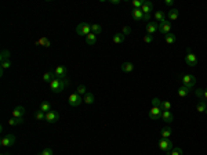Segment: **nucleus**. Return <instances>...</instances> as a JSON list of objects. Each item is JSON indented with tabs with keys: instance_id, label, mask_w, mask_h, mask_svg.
<instances>
[{
	"instance_id": "nucleus-1",
	"label": "nucleus",
	"mask_w": 207,
	"mask_h": 155,
	"mask_svg": "<svg viewBox=\"0 0 207 155\" xmlns=\"http://www.w3.org/2000/svg\"><path fill=\"white\" fill-rule=\"evenodd\" d=\"M69 85V80H68L66 78H55L53 82L50 83V86H51V90L54 91V93H61L66 89V86Z\"/></svg>"
},
{
	"instance_id": "nucleus-2",
	"label": "nucleus",
	"mask_w": 207,
	"mask_h": 155,
	"mask_svg": "<svg viewBox=\"0 0 207 155\" xmlns=\"http://www.w3.org/2000/svg\"><path fill=\"white\" fill-rule=\"evenodd\" d=\"M182 83H184V86L186 87L189 91L193 90L195 86H196V76H195V75H192V73L184 75V76H182Z\"/></svg>"
},
{
	"instance_id": "nucleus-3",
	"label": "nucleus",
	"mask_w": 207,
	"mask_h": 155,
	"mask_svg": "<svg viewBox=\"0 0 207 155\" xmlns=\"http://www.w3.org/2000/svg\"><path fill=\"white\" fill-rule=\"evenodd\" d=\"M76 33L79 36H87L89 33H91V24L89 22H81L76 27Z\"/></svg>"
},
{
	"instance_id": "nucleus-4",
	"label": "nucleus",
	"mask_w": 207,
	"mask_h": 155,
	"mask_svg": "<svg viewBox=\"0 0 207 155\" xmlns=\"http://www.w3.org/2000/svg\"><path fill=\"white\" fill-rule=\"evenodd\" d=\"M159 148L167 154H170L171 150L174 148V143L171 141L170 138H160V141H159Z\"/></svg>"
},
{
	"instance_id": "nucleus-5",
	"label": "nucleus",
	"mask_w": 207,
	"mask_h": 155,
	"mask_svg": "<svg viewBox=\"0 0 207 155\" xmlns=\"http://www.w3.org/2000/svg\"><path fill=\"white\" fill-rule=\"evenodd\" d=\"M68 103H69L71 107H79L83 103V97L80 94H77V93H72L71 96L68 97Z\"/></svg>"
},
{
	"instance_id": "nucleus-6",
	"label": "nucleus",
	"mask_w": 207,
	"mask_h": 155,
	"mask_svg": "<svg viewBox=\"0 0 207 155\" xmlns=\"http://www.w3.org/2000/svg\"><path fill=\"white\" fill-rule=\"evenodd\" d=\"M15 136L14 134H6L4 137H1V140H0V144L3 147H11L15 144Z\"/></svg>"
},
{
	"instance_id": "nucleus-7",
	"label": "nucleus",
	"mask_w": 207,
	"mask_h": 155,
	"mask_svg": "<svg viewBox=\"0 0 207 155\" xmlns=\"http://www.w3.org/2000/svg\"><path fill=\"white\" fill-rule=\"evenodd\" d=\"M148 115H149V118L153 119V121L162 119V110H160V107H152Z\"/></svg>"
},
{
	"instance_id": "nucleus-8",
	"label": "nucleus",
	"mask_w": 207,
	"mask_h": 155,
	"mask_svg": "<svg viewBox=\"0 0 207 155\" xmlns=\"http://www.w3.org/2000/svg\"><path fill=\"white\" fill-rule=\"evenodd\" d=\"M46 121L49 123H55L59 121V114L57 112V111H50V112H47L46 114Z\"/></svg>"
},
{
	"instance_id": "nucleus-9",
	"label": "nucleus",
	"mask_w": 207,
	"mask_h": 155,
	"mask_svg": "<svg viewBox=\"0 0 207 155\" xmlns=\"http://www.w3.org/2000/svg\"><path fill=\"white\" fill-rule=\"evenodd\" d=\"M171 31V22L170 21H163V22L159 24V32L163 33V35H167L170 33Z\"/></svg>"
},
{
	"instance_id": "nucleus-10",
	"label": "nucleus",
	"mask_w": 207,
	"mask_h": 155,
	"mask_svg": "<svg viewBox=\"0 0 207 155\" xmlns=\"http://www.w3.org/2000/svg\"><path fill=\"white\" fill-rule=\"evenodd\" d=\"M144 15L145 14L142 13V10L141 9H133V11H131V17H133V19L137 21V22L144 21Z\"/></svg>"
},
{
	"instance_id": "nucleus-11",
	"label": "nucleus",
	"mask_w": 207,
	"mask_h": 155,
	"mask_svg": "<svg viewBox=\"0 0 207 155\" xmlns=\"http://www.w3.org/2000/svg\"><path fill=\"white\" fill-rule=\"evenodd\" d=\"M185 62H186L189 67H196V64H198V57H196L193 53H188V55L185 57Z\"/></svg>"
},
{
	"instance_id": "nucleus-12",
	"label": "nucleus",
	"mask_w": 207,
	"mask_h": 155,
	"mask_svg": "<svg viewBox=\"0 0 207 155\" xmlns=\"http://www.w3.org/2000/svg\"><path fill=\"white\" fill-rule=\"evenodd\" d=\"M54 72H55V78H65L66 76V72H68V69L66 67H64V65H58L57 68L54 69Z\"/></svg>"
},
{
	"instance_id": "nucleus-13",
	"label": "nucleus",
	"mask_w": 207,
	"mask_h": 155,
	"mask_svg": "<svg viewBox=\"0 0 207 155\" xmlns=\"http://www.w3.org/2000/svg\"><path fill=\"white\" fill-rule=\"evenodd\" d=\"M156 31H159V22H156V21L148 22V25H146V33H148V35H152V33H155Z\"/></svg>"
},
{
	"instance_id": "nucleus-14",
	"label": "nucleus",
	"mask_w": 207,
	"mask_h": 155,
	"mask_svg": "<svg viewBox=\"0 0 207 155\" xmlns=\"http://www.w3.org/2000/svg\"><path fill=\"white\" fill-rule=\"evenodd\" d=\"M25 108H24L22 105H19V107H15L13 110V118H22L24 115H25Z\"/></svg>"
},
{
	"instance_id": "nucleus-15",
	"label": "nucleus",
	"mask_w": 207,
	"mask_h": 155,
	"mask_svg": "<svg viewBox=\"0 0 207 155\" xmlns=\"http://www.w3.org/2000/svg\"><path fill=\"white\" fill-rule=\"evenodd\" d=\"M141 10H142V13L144 14H151L153 10V3L152 1H148V0H145L144 4H142V7H141Z\"/></svg>"
},
{
	"instance_id": "nucleus-16",
	"label": "nucleus",
	"mask_w": 207,
	"mask_h": 155,
	"mask_svg": "<svg viewBox=\"0 0 207 155\" xmlns=\"http://www.w3.org/2000/svg\"><path fill=\"white\" fill-rule=\"evenodd\" d=\"M162 119H163V122L171 123L174 121V115L171 114V111H162Z\"/></svg>"
},
{
	"instance_id": "nucleus-17",
	"label": "nucleus",
	"mask_w": 207,
	"mask_h": 155,
	"mask_svg": "<svg viewBox=\"0 0 207 155\" xmlns=\"http://www.w3.org/2000/svg\"><path fill=\"white\" fill-rule=\"evenodd\" d=\"M196 110L202 114H207V103L204 100H199L198 105H196Z\"/></svg>"
},
{
	"instance_id": "nucleus-18",
	"label": "nucleus",
	"mask_w": 207,
	"mask_h": 155,
	"mask_svg": "<svg viewBox=\"0 0 207 155\" xmlns=\"http://www.w3.org/2000/svg\"><path fill=\"white\" fill-rule=\"evenodd\" d=\"M178 15H180V11H178V9H171L168 13H167V17H168V19L170 21H176L177 18H178Z\"/></svg>"
},
{
	"instance_id": "nucleus-19",
	"label": "nucleus",
	"mask_w": 207,
	"mask_h": 155,
	"mask_svg": "<svg viewBox=\"0 0 207 155\" xmlns=\"http://www.w3.org/2000/svg\"><path fill=\"white\" fill-rule=\"evenodd\" d=\"M54 79H55V72H54V71H49V72H46L44 75H43V80H44V82L51 83Z\"/></svg>"
},
{
	"instance_id": "nucleus-20",
	"label": "nucleus",
	"mask_w": 207,
	"mask_h": 155,
	"mask_svg": "<svg viewBox=\"0 0 207 155\" xmlns=\"http://www.w3.org/2000/svg\"><path fill=\"white\" fill-rule=\"evenodd\" d=\"M95 101V97H94V94L93 93H86L84 96H83V103H86V104H93Z\"/></svg>"
},
{
	"instance_id": "nucleus-21",
	"label": "nucleus",
	"mask_w": 207,
	"mask_h": 155,
	"mask_svg": "<svg viewBox=\"0 0 207 155\" xmlns=\"http://www.w3.org/2000/svg\"><path fill=\"white\" fill-rule=\"evenodd\" d=\"M160 134H162V138H170V136L173 134V130H171L170 126H166L160 130Z\"/></svg>"
},
{
	"instance_id": "nucleus-22",
	"label": "nucleus",
	"mask_w": 207,
	"mask_h": 155,
	"mask_svg": "<svg viewBox=\"0 0 207 155\" xmlns=\"http://www.w3.org/2000/svg\"><path fill=\"white\" fill-rule=\"evenodd\" d=\"M86 42H87V44L94 46L95 43H97V35H94V33H89V35L86 36Z\"/></svg>"
},
{
	"instance_id": "nucleus-23",
	"label": "nucleus",
	"mask_w": 207,
	"mask_h": 155,
	"mask_svg": "<svg viewBox=\"0 0 207 155\" xmlns=\"http://www.w3.org/2000/svg\"><path fill=\"white\" fill-rule=\"evenodd\" d=\"M164 40H166L167 44H174V42L177 40V37L174 33H167V35H164Z\"/></svg>"
},
{
	"instance_id": "nucleus-24",
	"label": "nucleus",
	"mask_w": 207,
	"mask_h": 155,
	"mask_svg": "<svg viewBox=\"0 0 207 155\" xmlns=\"http://www.w3.org/2000/svg\"><path fill=\"white\" fill-rule=\"evenodd\" d=\"M123 42H124V35H123L122 32L115 33V36H113V43H115V44H120Z\"/></svg>"
},
{
	"instance_id": "nucleus-25",
	"label": "nucleus",
	"mask_w": 207,
	"mask_h": 155,
	"mask_svg": "<svg viewBox=\"0 0 207 155\" xmlns=\"http://www.w3.org/2000/svg\"><path fill=\"white\" fill-rule=\"evenodd\" d=\"M122 71L123 72H133V71H134V65L131 64V62H123Z\"/></svg>"
},
{
	"instance_id": "nucleus-26",
	"label": "nucleus",
	"mask_w": 207,
	"mask_h": 155,
	"mask_svg": "<svg viewBox=\"0 0 207 155\" xmlns=\"http://www.w3.org/2000/svg\"><path fill=\"white\" fill-rule=\"evenodd\" d=\"M101 32H102V27H101L99 24H91V33L99 35Z\"/></svg>"
},
{
	"instance_id": "nucleus-27",
	"label": "nucleus",
	"mask_w": 207,
	"mask_h": 155,
	"mask_svg": "<svg viewBox=\"0 0 207 155\" xmlns=\"http://www.w3.org/2000/svg\"><path fill=\"white\" fill-rule=\"evenodd\" d=\"M24 119L22 118H11L9 119V125L10 126H18V125H22Z\"/></svg>"
},
{
	"instance_id": "nucleus-28",
	"label": "nucleus",
	"mask_w": 207,
	"mask_h": 155,
	"mask_svg": "<svg viewBox=\"0 0 207 155\" xmlns=\"http://www.w3.org/2000/svg\"><path fill=\"white\" fill-rule=\"evenodd\" d=\"M155 19H156V22H163V21H166V15L163 11H156L155 13Z\"/></svg>"
},
{
	"instance_id": "nucleus-29",
	"label": "nucleus",
	"mask_w": 207,
	"mask_h": 155,
	"mask_svg": "<svg viewBox=\"0 0 207 155\" xmlns=\"http://www.w3.org/2000/svg\"><path fill=\"white\" fill-rule=\"evenodd\" d=\"M35 44H37V46H43V47H50V40L49 39H46V37H41V39H39V40H36L35 42Z\"/></svg>"
},
{
	"instance_id": "nucleus-30",
	"label": "nucleus",
	"mask_w": 207,
	"mask_h": 155,
	"mask_svg": "<svg viewBox=\"0 0 207 155\" xmlns=\"http://www.w3.org/2000/svg\"><path fill=\"white\" fill-rule=\"evenodd\" d=\"M39 110L47 114V112H50V111H53V108H51V105H50L47 101H43V103L40 104V108H39Z\"/></svg>"
},
{
	"instance_id": "nucleus-31",
	"label": "nucleus",
	"mask_w": 207,
	"mask_h": 155,
	"mask_svg": "<svg viewBox=\"0 0 207 155\" xmlns=\"http://www.w3.org/2000/svg\"><path fill=\"white\" fill-rule=\"evenodd\" d=\"M6 61H10V51L9 50H3L1 54H0V62H6Z\"/></svg>"
},
{
	"instance_id": "nucleus-32",
	"label": "nucleus",
	"mask_w": 207,
	"mask_h": 155,
	"mask_svg": "<svg viewBox=\"0 0 207 155\" xmlns=\"http://www.w3.org/2000/svg\"><path fill=\"white\" fill-rule=\"evenodd\" d=\"M76 93L77 94H80V96H84L86 93H87V87L84 86V85H79L76 89Z\"/></svg>"
},
{
	"instance_id": "nucleus-33",
	"label": "nucleus",
	"mask_w": 207,
	"mask_h": 155,
	"mask_svg": "<svg viewBox=\"0 0 207 155\" xmlns=\"http://www.w3.org/2000/svg\"><path fill=\"white\" fill-rule=\"evenodd\" d=\"M160 110H162V111H170L171 110V103H170V101H162Z\"/></svg>"
},
{
	"instance_id": "nucleus-34",
	"label": "nucleus",
	"mask_w": 207,
	"mask_h": 155,
	"mask_svg": "<svg viewBox=\"0 0 207 155\" xmlns=\"http://www.w3.org/2000/svg\"><path fill=\"white\" fill-rule=\"evenodd\" d=\"M188 93H189V90L185 86H181L180 89H178V96L180 97H186L188 96Z\"/></svg>"
},
{
	"instance_id": "nucleus-35",
	"label": "nucleus",
	"mask_w": 207,
	"mask_h": 155,
	"mask_svg": "<svg viewBox=\"0 0 207 155\" xmlns=\"http://www.w3.org/2000/svg\"><path fill=\"white\" fill-rule=\"evenodd\" d=\"M35 116H36L37 121H46V112H43V111H36V114H35Z\"/></svg>"
},
{
	"instance_id": "nucleus-36",
	"label": "nucleus",
	"mask_w": 207,
	"mask_h": 155,
	"mask_svg": "<svg viewBox=\"0 0 207 155\" xmlns=\"http://www.w3.org/2000/svg\"><path fill=\"white\" fill-rule=\"evenodd\" d=\"M144 1H145V0H133V1H131V4H133L134 9H141L142 4H144Z\"/></svg>"
},
{
	"instance_id": "nucleus-37",
	"label": "nucleus",
	"mask_w": 207,
	"mask_h": 155,
	"mask_svg": "<svg viewBox=\"0 0 207 155\" xmlns=\"http://www.w3.org/2000/svg\"><path fill=\"white\" fill-rule=\"evenodd\" d=\"M170 155H184V151L181 150V148H178V147H174V148L171 150Z\"/></svg>"
},
{
	"instance_id": "nucleus-38",
	"label": "nucleus",
	"mask_w": 207,
	"mask_h": 155,
	"mask_svg": "<svg viewBox=\"0 0 207 155\" xmlns=\"http://www.w3.org/2000/svg\"><path fill=\"white\" fill-rule=\"evenodd\" d=\"M144 42H145V43H152V42H153V35H148V33H145Z\"/></svg>"
},
{
	"instance_id": "nucleus-39",
	"label": "nucleus",
	"mask_w": 207,
	"mask_h": 155,
	"mask_svg": "<svg viewBox=\"0 0 207 155\" xmlns=\"http://www.w3.org/2000/svg\"><path fill=\"white\" fill-rule=\"evenodd\" d=\"M160 105H162V101L159 100L158 97H155L152 100V107H160Z\"/></svg>"
},
{
	"instance_id": "nucleus-40",
	"label": "nucleus",
	"mask_w": 207,
	"mask_h": 155,
	"mask_svg": "<svg viewBox=\"0 0 207 155\" xmlns=\"http://www.w3.org/2000/svg\"><path fill=\"white\" fill-rule=\"evenodd\" d=\"M122 33L124 35V36H126V35H130V33H131V28L130 27H123Z\"/></svg>"
},
{
	"instance_id": "nucleus-41",
	"label": "nucleus",
	"mask_w": 207,
	"mask_h": 155,
	"mask_svg": "<svg viewBox=\"0 0 207 155\" xmlns=\"http://www.w3.org/2000/svg\"><path fill=\"white\" fill-rule=\"evenodd\" d=\"M41 155H54V152L51 148H46V150L41 151Z\"/></svg>"
},
{
	"instance_id": "nucleus-42",
	"label": "nucleus",
	"mask_w": 207,
	"mask_h": 155,
	"mask_svg": "<svg viewBox=\"0 0 207 155\" xmlns=\"http://www.w3.org/2000/svg\"><path fill=\"white\" fill-rule=\"evenodd\" d=\"M196 96L199 97V100H203V89H196Z\"/></svg>"
},
{
	"instance_id": "nucleus-43",
	"label": "nucleus",
	"mask_w": 207,
	"mask_h": 155,
	"mask_svg": "<svg viewBox=\"0 0 207 155\" xmlns=\"http://www.w3.org/2000/svg\"><path fill=\"white\" fill-rule=\"evenodd\" d=\"M10 67H11V62H10V61L1 62V68H3V69H7V68H10Z\"/></svg>"
},
{
	"instance_id": "nucleus-44",
	"label": "nucleus",
	"mask_w": 207,
	"mask_h": 155,
	"mask_svg": "<svg viewBox=\"0 0 207 155\" xmlns=\"http://www.w3.org/2000/svg\"><path fill=\"white\" fill-rule=\"evenodd\" d=\"M144 21H151V14H145V15H144Z\"/></svg>"
},
{
	"instance_id": "nucleus-45",
	"label": "nucleus",
	"mask_w": 207,
	"mask_h": 155,
	"mask_svg": "<svg viewBox=\"0 0 207 155\" xmlns=\"http://www.w3.org/2000/svg\"><path fill=\"white\" fill-rule=\"evenodd\" d=\"M203 100H207V89L203 90Z\"/></svg>"
},
{
	"instance_id": "nucleus-46",
	"label": "nucleus",
	"mask_w": 207,
	"mask_h": 155,
	"mask_svg": "<svg viewBox=\"0 0 207 155\" xmlns=\"http://www.w3.org/2000/svg\"><path fill=\"white\" fill-rule=\"evenodd\" d=\"M164 4H166V6H173V1H171V0H166V1H164Z\"/></svg>"
},
{
	"instance_id": "nucleus-47",
	"label": "nucleus",
	"mask_w": 207,
	"mask_h": 155,
	"mask_svg": "<svg viewBox=\"0 0 207 155\" xmlns=\"http://www.w3.org/2000/svg\"><path fill=\"white\" fill-rule=\"evenodd\" d=\"M111 3H112V4H119L120 0H111Z\"/></svg>"
},
{
	"instance_id": "nucleus-48",
	"label": "nucleus",
	"mask_w": 207,
	"mask_h": 155,
	"mask_svg": "<svg viewBox=\"0 0 207 155\" xmlns=\"http://www.w3.org/2000/svg\"><path fill=\"white\" fill-rule=\"evenodd\" d=\"M3 75H4V69L0 68V76H3Z\"/></svg>"
},
{
	"instance_id": "nucleus-49",
	"label": "nucleus",
	"mask_w": 207,
	"mask_h": 155,
	"mask_svg": "<svg viewBox=\"0 0 207 155\" xmlns=\"http://www.w3.org/2000/svg\"><path fill=\"white\" fill-rule=\"evenodd\" d=\"M0 155H9V154H0Z\"/></svg>"
},
{
	"instance_id": "nucleus-50",
	"label": "nucleus",
	"mask_w": 207,
	"mask_h": 155,
	"mask_svg": "<svg viewBox=\"0 0 207 155\" xmlns=\"http://www.w3.org/2000/svg\"><path fill=\"white\" fill-rule=\"evenodd\" d=\"M37 155H41V154H37Z\"/></svg>"
},
{
	"instance_id": "nucleus-51",
	"label": "nucleus",
	"mask_w": 207,
	"mask_h": 155,
	"mask_svg": "<svg viewBox=\"0 0 207 155\" xmlns=\"http://www.w3.org/2000/svg\"><path fill=\"white\" fill-rule=\"evenodd\" d=\"M167 155H170V154H167Z\"/></svg>"
},
{
	"instance_id": "nucleus-52",
	"label": "nucleus",
	"mask_w": 207,
	"mask_h": 155,
	"mask_svg": "<svg viewBox=\"0 0 207 155\" xmlns=\"http://www.w3.org/2000/svg\"><path fill=\"white\" fill-rule=\"evenodd\" d=\"M9 155H11V154H9Z\"/></svg>"
}]
</instances>
